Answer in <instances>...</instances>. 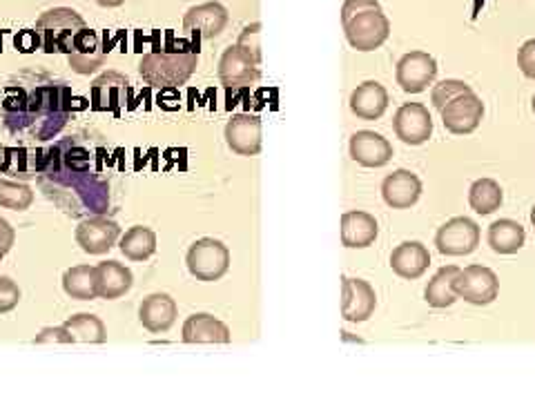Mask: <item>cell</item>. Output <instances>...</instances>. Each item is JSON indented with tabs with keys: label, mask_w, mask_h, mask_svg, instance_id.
Returning <instances> with one entry per match:
<instances>
[{
	"label": "cell",
	"mask_w": 535,
	"mask_h": 401,
	"mask_svg": "<svg viewBox=\"0 0 535 401\" xmlns=\"http://www.w3.org/2000/svg\"><path fill=\"white\" fill-rule=\"evenodd\" d=\"M45 197L70 217H101L110 208V185L99 179L94 170H74L61 163L56 145L47 148L45 168L38 174Z\"/></svg>",
	"instance_id": "1"
},
{
	"label": "cell",
	"mask_w": 535,
	"mask_h": 401,
	"mask_svg": "<svg viewBox=\"0 0 535 401\" xmlns=\"http://www.w3.org/2000/svg\"><path fill=\"white\" fill-rule=\"evenodd\" d=\"M72 103L74 96L67 85H41L27 94L21 112L5 116V123L12 132H25L32 139L47 141L65 127Z\"/></svg>",
	"instance_id": "2"
},
{
	"label": "cell",
	"mask_w": 535,
	"mask_h": 401,
	"mask_svg": "<svg viewBox=\"0 0 535 401\" xmlns=\"http://www.w3.org/2000/svg\"><path fill=\"white\" fill-rule=\"evenodd\" d=\"M342 25L350 47L357 52H375L391 36V21L377 0H346Z\"/></svg>",
	"instance_id": "3"
},
{
	"label": "cell",
	"mask_w": 535,
	"mask_h": 401,
	"mask_svg": "<svg viewBox=\"0 0 535 401\" xmlns=\"http://www.w3.org/2000/svg\"><path fill=\"white\" fill-rule=\"evenodd\" d=\"M199 65V50L188 43L179 41L177 50L170 52H154L143 56L141 61V76L145 83L154 87H177L188 83V78L194 74Z\"/></svg>",
	"instance_id": "4"
},
{
	"label": "cell",
	"mask_w": 535,
	"mask_h": 401,
	"mask_svg": "<svg viewBox=\"0 0 535 401\" xmlns=\"http://www.w3.org/2000/svg\"><path fill=\"white\" fill-rule=\"evenodd\" d=\"M85 27L83 18L74 9H50L36 23V32L41 34V47L45 54H70L74 36Z\"/></svg>",
	"instance_id": "5"
},
{
	"label": "cell",
	"mask_w": 535,
	"mask_h": 401,
	"mask_svg": "<svg viewBox=\"0 0 535 401\" xmlns=\"http://www.w3.org/2000/svg\"><path fill=\"white\" fill-rule=\"evenodd\" d=\"M453 290L457 299H464L471 306H489L500 295V281L491 268L469 266L457 272Z\"/></svg>",
	"instance_id": "6"
},
{
	"label": "cell",
	"mask_w": 535,
	"mask_h": 401,
	"mask_svg": "<svg viewBox=\"0 0 535 401\" xmlns=\"http://www.w3.org/2000/svg\"><path fill=\"white\" fill-rule=\"evenodd\" d=\"M230 268V252L217 239H199L188 250V270L199 281H219Z\"/></svg>",
	"instance_id": "7"
},
{
	"label": "cell",
	"mask_w": 535,
	"mask_h": 401,
	"mask_svg": "<svg viewBox=\"0 0 535 401\" xmlns=\"http://www.w3.org/2000/svg\"><path fill=\"white\" fill-rule=\"evenodd\" d=\"M442 123L446 130L457 136L471 134L480 127L484 116V103L473 90L453 96L440 107Z\"/></svg>",
	"instance_id": "8"
},
{
	"label": "cell",
	"mask_w": 535,
	"mask_h": 401,
	"mask_svg": "<svg viewBox=\"0 0 535 401\" xmlns=\"http://www.w3.org/2000/svg\"><path fill=\"white\" fill-rule=\"evenodd\" d=\"M435 246L444 257H466L480 246V228L469 217L446 221L435 234Z\"/></svg>",
	"instance_id": "9"
},
{
	"label": "cell",
	"mask_w": 535,
	"mask_h": 401,
	"mask_svg": "<svg viewBox=\"0 0 535 401\" xmlns=\"http://www.w3.org/2000/svg\"><path fill=\"white\" fill-rule=\"evenodd\" d=\"M397 85L406 94H420L437 78V61L426 52H411L400 58L395 70Z\"/></svg>",
	"instance_id": "10"
},
{
	"label": "cell",
	"mask_w": 535,
	"mask_h": 401,
	"mask_svg": "<svg viewBox=\"0 0 535 401\" xmlns=\"http://www.w3.org/2000/svg\"><path fill=\"white\" fill-rule=\"evenodd\" d=\"M219 81L228 90H241L259 81V63L239 45L228 47L219 61Z\"/></svg>",
	"instance_id": "11"
},
{
	"label": "cell",
	"mask_w": 535,
	"mask_h": 401,
	"mask_svg": "<svg viewBox=\"0 0 535 401\" xmlns=\"http://www.w3.org/2000/svg\"><path fill=\"white\" fill-rule=\"evenodd\" d=\"M393 130L406 145H422L433 134L431 112L422 103H404L395 114Z\"/></svg>",
	"instance_id": "12"
},
{
	"label": "cell",
	"mask_w": 535,
	"mask_h": 401,
	"mask_svg": "<svg viewBox=\"0 0 535 401\" xmlns=\"http://www.w3.org/2000/svg\"><path fill=\"white\" fill-rule=\"evenodd\" d=\"M377 308V295L373 286L364 279L342 281V317L350 324H362L373 317Z\"/></svg>",
	"instance_id": "13"
},
{
	"label": "cell",
	"mask_w": 535,
	"mask_h": 401,
	"mask_svg": "<svg viewBox=\"0 0 535 401\" xmlns=\"http://www.w3.org/2000/svg\"><path fill=\"white\" fill-rule=\"evenodd\" d=\"M350 159L362 168H384L393 159V145L382 134L359 130L350 136Z\"/></svg>",
	"instance_id": "14"
},
{
	"label": "cell",
	"mask_w": 535,
	"mask_h": 401,
	"mask_svg": "<svg viewBox=\"0 0 535 401\" xmlns=\"http://www.w3.org/2000/svg\"><path fill=\"white\" fill-rule=\"evenodd\" d=\"M382 197L388 208L408 210L422 197V181L420 176L411 170H395L388 174L382 183Z\"/></svg>",
	"instance_id": "15"
},
{
	"label": "cell",
	"mask_w": 535,
	"mask_h": 401,
	"mask_svg": "<svg viewBox=\"0 0 535 401\" xmlns=\"http://www.w3.org/2000/svg\"><path fill=\"white\" fill-rule=\"evenodd\" d=\"M226 143L232 152L255 156L261 150V119L255 114H235L226 125Z\"/></svg>",
	"instance_id": "16"
},
{
	"label": "cell",
	"mask_w": 535,
	"mask_h": 401,
	"mask_svg": "<svg viewBox=\"0 0 535 401\" xmlns=\"http://www.w3.org/2000/svg\"><path fill=\"white\" fill-rule=\"evenodd\" d=\"M105 56H107V52L103 50L99 34H96L94 29H87V27H83L81 32L74 36L72 52L67 54V58H70V67L76 74L96 72L99 67H103Z\"/></svg>",
	"instance_id": "17"
},
{
	"label": "cell",
	"mask_w": 535,
	"mask_h": 401,
	"mask_svg": "<svg viewBox=\"0 0 535 401\" xmlns=\"http://www.w3.org/2000/svg\"><path fill=\"white\" fill-rule=\"evenodd\" d=\"M119 237H121V228L105 217L85 219L81 226L76 228V241H79V246L87 254L107 252Z\"/></svg>",
	"instance_id": "18"
},
{
	"label": "cell",
	"mask_w": 535,
	"mask_h": 401,
	"mask_svg": "<svg viewBox=\"0 0 535 401\" xmlns=\"http://www.w3.org/2000/svg\"><path fill=\"white\" fill-rule=\"evenodd\" d=\"M47 150L29 148H0V172L14 176V179H36L45 168Z\"/></svg>",
	"instance_id": "19"
},
{
	"label": "cell",
	"mask_w": 535,
	"mask_h": 401,
	"mask_svg": "<svg viewBox=\"0 0 535 401\" xmlns=\"http://www.w3.org/2000/svg\"><path fill=\"white\" fill-rule=\"evenodd\" d=\"M125 92H128V78L119 72H105L92 83V110L119 116Z\"/></svg>",
	"instance_id": "20"
},
{
	"label": "cell",
	"mask_w": 535,
	"mask_h": 401,
	"mask_svg": "<svg viewBox=\"0 0 535 401\" xmlns=\"http://www.w3.org/2000/svg\"><path fill=\"white\" fill-rule=\"evenodd\" d=\"M431 266V254L420 241H404L391 254V268L397 277L415 281Z\"/></svg>",
	"instance_id": "21"
},
{
	"label": "cell",
	"mask_w": 535,
	"mask_h": 401,
	"mask_svg": "<svg viewBox=\"0 0 535 401\" xmlns=\"http://www.w3.org/2000/svg\"><path fill=\"white\" fill-rule=\"evenodd\" d=\"M350 110L357 119L377 121L388 110V92L382 83L366 81L357 85V90L350 94Z\"/></svg>",
	"instance_id": "22"
},
{
	"label": "cell",
	"mask_w": 535,
	"mask_h": 401,
	"mask_svg": "<svg viewBox=\"0 0 535 401\" xmlns=\"http://www.w3.org/2000/svg\"><path fill=\"white\" fill-rule=\"evenodd\" d=\"M379 237V226L373 214L353 210L342 217V243L346 248H368Z\"/></svg>",
	"instance_id": "23"
},
{
	"label": "cell",
	"mask_w": 535,
	"mask_h": 401,
	"mask_svg": "<svg viewBox=\"0 0 535 401\" xmlns=\"http://www.w3.org/2000/svg\"><path fill=\"white\" fill-rule=\"evenodd\" d=\"M228 25V9L219 3H206L192 7L183 18V27L197 32L203 38H217Z\"/></svg>",
	"instance_id": "24"
},
{
	"label": "cell",
	"mask_w": 535,
	"mask_h": 401,
	"mask_svg": "<svg viewBox=\"0 0 535 401\" xmlns=\"http://www.w3.org/2000/svg\"><path fill=\"white\" fill-rule=\"evenodd\" d=\"M183 341L186 344H228L230 330L212 315H192L183 324Z\"/></svg>",
	"instance_id": "25"
},
{
	"label": "cell",
	"mask_w": 535,
	"mask_h": 401,
	"mask_svg": "<svg viewBox=\"0 0 535 401\" xmlns=\"http://www.w3.org/2000/svg\"><path fill=\"white\" fill-rule=\"evenodd\" d=\"M139 317H141V324L148 328L150 332H165L170 330L174 319H177V303L170 295H150L141 303V310H139Z\"/></svg>",
	"instance_id": "26"
},
{
	"label": "cell",
	"mask_w": 535,
	"mask_h": 401,
	"mask_svg": "<svg viewBox=\"0 0 535 401\" xmlns=\"http://www.w3.org/2000/svg\"><path fill=\"white\" fill-rule=\"evenodd\" d=\"M527 241V232L513 219H500L489 226V246L498 254H515Z\"/></svg>",
	"instance_id": "27"
},
{
	"label": "cell",
	"mask_w": 535,
	"mask_h": 401,
	"mask_svg": "<svg viewBox=\"0 0 535 401\" xmlns=\"http://www.w3.org/2000/svg\"><path fill=\"white\" fill-rule=\"evenodd\" d=\"M99 270V297L101 299H119L132 288V272L116 261H105Z\"/></svg>",
	"instance_id": "28"
},
{
	"label": "cell",
	"mask_w": 535,
	"mask_h": 401,
	"mask_svg": "<svg viewBox=\"0 0 535 401\" xmlns=\"http://www.w3.org/2000/svg\"><path fill=\"white\" fill-rule=\"evenodd\" d=\"M63 288L70 297L90 301L99 297V270L90 266H76L63 275Z\"/></svg>",
	"instance_id": "29"
},
{
	"label": "cell",
	"mask_w": 535,
	"mask_h": 401,
	"mask_svg": "<svg viewBox=\"0 0 535 401\" xmlns=\"http://www.w3.org/2000/svg\"><path fill=\"white\" fill-rule=\"evenodd\" d=\"M460 268L457 266H444L435 272V277L428 281L424 290V299L431 308H449L457 301V295L453 290V279L457 277Z\"/></svg>",
	"instance_id": "30"
},
{
	"label": "cell",
	"mask_w": 535,
	"mask_h": 401,
	"mask_svg": "<svg viewBox=\"0 0 535 401\" xmlns=\"http://www.w3.org/2000/svg\"><path fill=\"white\" fill-rule=\"evenodd\" d=\"M504 201V194L498 181L493 179H478L469 190V203L471 208L486 217V214H493L495 210H500V205Z\"/></svg>",
	"instance_id": "31"
},
{
	"label": "cell",
	"mask_w": 535,
	"mask_h": 401,
	"mask_svg": "<svg viewBox=\"0 0 535 401\" xmlns=\"http://www.w3.org/2000/svg\"><path fill=\"white\" fill-rule=\"evenodd\" d=\"M121 252L132 261L150 259L157 252V237H154L150 228L136 226L125 232V237L121 239Z\"/></svg>",
	"instance_id": "32"
},
{
	"label": "cell",
	"mask_w": 535,
	"mask_h": 401,
	"mask_svg": "<svg viewBox=\"0 0 535 401\" xmlns=\"http://www.w3.org/2000/svg\"><path fill=\"white\" fill-rule=\"evenodd\" d=\"M65 328L74 341H83V344H103L107 339L103 321L94 315H76L67 319Z\"/></svg>",
	"instance_id": "33"
},
{
	"label": "cell",
	"mask_w": 535,
	"mask_h": 401,
	"mask_svg": "<svg viewBox=\"0 0 535 401\" xmlns=\"http://www.w3.org/2000/svg\"><path fill=\"white\" fill-rule=\"evenodd\" d=\"M34 201L32 190L21 183L0 181V205L9 210H27Z\"/></svg>",
	"instance_id": "34"
},
{
	"label": "cell",
	"mask_w": 535,
	"mask_h": 401,
	"mask_svg": "<svg viewBox=\"0 0 535 401\" xmlns=\"http://www.w3.org/2000/svg\"><path fill=\"white\" fill-rule=\"evenodd\" d=\"M473 90L471 85H466L464 81H457V78H444V81L437 83L433 87V92H431V101L435 105V110H440V107L446 103V101H451L453 96L457 94H462V92H469Z\"/></svg>",
	"instance_id": "35"
},
{
	"label": "cell",
	"mask_w": 535,
	"mask_h": 401,
	"mask_svg": "<svg viewBox=\"0 0 535 401\" xmlns=\"http://www.w3.org/2000/svg\"><path fill=\"white\" fill-rule=\"evenodd\" d=\"M21 301V290H18L16 283L9 277H0V315L14 310Z\"/></svg>",
	"instance_id": "36"
},
{
	"label": "cell",
	"mask_w": 535,
	"mask_h": 401,
	"mask_svg": "<svg viewBox=\"0 0 535 401\" xmlns=\"http://www.w3.org/2000/svg\"><path fill=\"white\" fill-rule=\"evenodd\" d=\"M259 25H250V27H246V29H243V34H241V38H239V47H241V50H246L252 58H255V61L257 63H261V45H259Z\"/></svg>",
	"instance_id": "37"
},
{
	"label": "cell",
	"mask_w": 535,
	"mask_h": 401,
	"mask_svg": "<svg viewBox=\"0 0 535 401\" xmlns=\"http://www.w3.org/2000/svg\"><path fill=\"white\" fill-rule=\"evenodd\" d=\"M518 67L520 72L535 81V38L524 43L518 52Z\"/></svg>",
	"instance_id": "38"
},
{
	"label": "cell",
	"mask_w": 535,
	"mask_h": 401,
	"mask_svg": "<svg viewBox=\"0 0 535 401\" xmlns=\"http://www.w3.org/2000/svg\"><path fill=\"white\" fill-rule=\"evenodd\" d=\"M36 344H74V339L65 326L61 328H45L41 337L36 339Z\"/></svg>",
	"instance_id": "39"
},
{
	"label": "cell",
	"mask_w": 535,
	"mask_h": 401,
	"mask_svg": "<svg viewBox=\"0 0 535 401\" xmlns=\"http://www.w3.org/2000/svg\"><path fill=\"white\" fill-rule=\"evenodd\" d=\"M14 45H16V50L23 54L34 52L36 47L41 45V34L34 32V29H25V32H21L14 38Z\"/></svg>",
	"instance_id": "40"
},
{
	"label": "cell",
	"mask_w": 535,
	"mask_h": 401,
	"mask_svg": "<svg viewBox=\"0 0 535 401\" xmlns=\"http://www.w3.org/2000/svg\"><path fill=\"white\" fill-rule=\"evenodd\" d=\"M14 239H16L14 228L9 226L5 219H0V248H3L5 252H9L14 246Z\"/></svg>",
	"instance_id": "41"
},
{
	"label": "cell",
	"mask_w": 535,
	"mask_h": 401,
	"mask_svg": "<svg viewBox=\"0 0 535 401\" xmlns=\"http://www.w3.org/2000/svg\"><path fill=\"white\" fill-rule=\"evenodd\" d=\"M96 3L103 5V7H119L125 3V0H96Z\"/></svg>",
	"instance_id": "42"
},
{
	"label": "cell",
	"mask_w": 535,
	"mask_h": 401,
	"mask_svg": "<svg viewBox=\"0 0 535 401\" xmlns=\"http://www.w3.org/2000/svg\"><path fill=\"white\" fill-rule=\"evenodd\" d=\"M531 223H533V228H535V205H533V210H531Z\"/></svg>",
	"instance_id": "43"
},
{
	"label": "cell",
	"mask_w": 535,
	"mask_h": 401,
	"mask_svg": "<svg viewBox=\"0 0 535 401\" xmlns=\"http://www.w3.org/2000/svg\"><path fill=\"white\" fill-rule=\"evenodd\" d=\"M3 257H5V250H3V248H0V261H3Z\"/></svg>",
	"instance_id": "44"
},
{
	"label": "cell",
	"mask_w": 535,
	"mask_h": 401,
	"mask_svg": "<svg viewBox=\"0 0 535 401\" xmlns=\"http://www.w3.org/2000/svg\"><path fill=\"white\" fill-rule=\"evenodd\" d=\"M533 112H535V96H533Z\"/></svg>",
	"instance_id": "45"
}]
</instances>
